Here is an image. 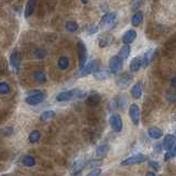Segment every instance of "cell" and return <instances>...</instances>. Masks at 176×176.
Returning a JSON list of instances; mask_svg holds the SVG:
<instances>
[{"instance_id": "obj_40", "label": "cell", "mask_w": 176, "mask_h": 176, "mask_svg": "<svg viewBox=\"0 0 176 176\" xmlns=\"http://www.w3.org/2000/svg\"><path fill=\"white\" fill-rule=\"evenodd\" d=\"M171 84H172V86L176 87V76L172 78V80H171Z\"/></svg>"}, {"instance_id": "obj_34", "label": "cell", "mask_w": 176, "mask_h": 176, "mask_svg": "<svg viewBox=\"0 0 176 176\" xmlns=\"http://www.w3.org/2000/svg\"><path fill=\"white\" fill-rule=\"evenodd\" d=\"M149 166L151 167V168H153L154 171H160L161 166H160V163L157 162V161H150L149 162Z\"/></svg>"}, {"instance_id": "obj_5", "label": "cell", "mask_w": 176, "mask_h": 176, "mask_svg": "<svg viewBox=\"0 0 176 176\" xmlns=\"http://www.w3.org/2000/svg\"><path fill=\"white\" fill-rule=\"evenodd\" d=\"M45 100V94L44 93H36L34 95H30L26 98V103L28 105H31V106H36V105H40L41 103H43Z\"/></svg>"}, {"instance_id": "obj_19", "label": "cell", "mask_w": 176, "mask_h": 176, "mask_svg": "<svg viewBox=\"0 0 176 176\" xmlns=\"http://www.w3.org/2000/svg\"><path fill=\"white\" fill-rule=\"evenodd\" d=\"M147 133H149V135H150V138H152V139H160V138H162V135H163L162 130L156 128V127H152V128H150L149 129V131H147Z\"/></svg>"}, {"instance_id": "obj_33", "label": "cell", "mask_w": 176, "mask_h": 176, "mask_svg": "<svg viewBox=\"0 0 176 176\" xmlns=\"http://www.w3.org/2000/svg\"><path fill=\"white\" fill-rule=\"evenodd\" d=\"M33 54L36 58H44L45 55H46V51L45 50H42V48H38L33 52Z\"/></svg>"}, {"instance_id": "obj_24", "label": "cell", "mask_w": 176, "mask_h": 176, "mask_svg": "<svg viewBox=\"0 0 176 176\" xmlns=\"http://www.w3.org/2000/svg\"><path fill=\"white\" fill-rule=\"evenodd\" d=\"M131 53V48L129 46V45H125V46H122L120 48V51H119V57L122 58V60H125V58L129 57V55Z\"/></svg>"}, {"instance_id": "obj_8", "label": "cell", "mask_w": 176, "mask_h": 176, "mask_svg": "<svg viewBox=\"0 0 176 176\" xmlns=\"http://www.w3.org/2000/svg\"><path fill=\"white\" fill-rule=\"evenodd\" d=\"M129 115H130V118H131L133 125H138L139 121H140V108H139V106L135 105V103H132L129 108Z\"/></svg>"}, {"instance_id": "obj_21", "label": "cell", "mask_w": 176, "mask_h": 176, "mask_svg": "<svg viewBox=\"0 0 176 176\" xmlns=\"http://www.w3.org/2000/svg\"><path fill=\"white\" fill-rule=\"evenodd\" d=\"M142 21H143V13L141 12V11L135 12L131 19V23L133 26H139L142 23Z\"/></svg>"}, {"instance_id": "obj_37", "label": "cell", "mask_w": 176, "mask_h": 176, "mask_svg": "<svg viewBox=\"0 0 176 176\" xmlns=\"http://www.w3.org/2000/svg\"><path fill=\"white\" fill-rule=\"evenodd\" d=\"M97 31H98V26H89V29H88V34H94V33H96Z\"/></svg>"}, {"instance_id": "obj_7", "label": "cell", "mask_w": 176, "mask_h": 176, "mask_svg": "<svg viewBox=\"0 0 176 176\" xmlns=\"http://www.w3.org/2000/svg\"><path fill=\"white\" fill-rule=\"evenodd\" d=\"M20 63H21V54L18 50H14L10 55V65L13 69L18 72L20 69Z\"/></svg>"}, {"instance_id": "obj_6", "label": "cell", "mask_w": 176, "mask_h": 176, "mask_svg": "<svg viewBox=\"0 0 176 176\" xmlns=\"http://www.w3.org/2000/svg\"><path fill=\"white\" fill-rule=\"evenodd\" d=\"M98 66H99V62L98 61L89 62L88 64H86L82 69H80L79 76L83 77V76H86V75H88V74H90V73H94V72L98 68Z\"/></svg>"}, {"instance_id": "obj_16", "label": "cell", "mask_w": 176, "mask_h": 176, "mask_svg": "<svg viewBox=\"0 0 176 176\" xmlns=\"http://www.w3.org/2000/svg\"><path fill=\"white\" fill-rule=\"evenodd\" d=\"M112 41V36L109 34H103L99 36V40H98V44H99L100 48H106L108 46Z\"/></svg>"}, {"instance_id": "obj_3", "label": "cell", "mask_w": 176, "mask_h": 176, "mask_svg": "<svg viewBox=\"0 0 176 176\" xmlns=\"http://www.w3.org/2000/svg\"><path fill=\"white\" fill-rule=\"evenodd\" d=\"M122 68V58L119 56H112L109 60V70L112 74H118Z\"/></svg>"}, {"instance_id": "obj_9", "label": "cell", "mask_w": 176, "mask_h": 176, "mask_svg": "<svg viewBox=\"0 0 176 176\" xmlns=\"http://www.w3.org/2000/svg\"><path fill=\"white\" fill-rule=\"evenodd\" d=\"M116 18H117V13L111 12V13H107L101 18V21H100V26L101 28H109L113 24V22L116 21Z\"/></svg>"}, {"instance_id": "obj_14", "label": "cell", "mask_w": 176, "mask_h": 176, "mask_svg": "<svg viewBox=\"0 0 176 176\" xmlns=\"http://www.w3.org/2000/svg\"><path fill=\"white\" fill-rule=\"evenodd\" d=\"M36 1H38V0H28L26 10H24V17H26V19H28V18L33 13V11H34V9H35Z\"/></svg>"}, {"instance_id": "obj_15", "label": "cell", "mask_w": 176, "mask_h": 176, "mask_svg": "<svg viewBox=\"0 0 176 176\" xmlns=\"http://www.w3.org/2000/svg\"><path fill=\"white\" fill-rule=\"evenodd\" d=\"M100 100H101V97H100L99 94L94 93L87 98V105L90 106V107H95V106L99 105Z\"/></svg>"}, {"instance_id": "obj_42", "label": "cell", "mask_w": 176, "mask_h": 176, "mask_svg": "<svg viewBox=\"0 0 176 176\" xmlns=\"http://www.w3.org/2000/svg\"><path fill=\"white\" fill-rule=\"evenodd\" d=\"M82 2H83V3H85V5H86V3L88 2V0H82Z\"/></svg>"}, {"instance_id": "obj_31", "label": "cell", "mask_w": 176, "mask_h": 176, "mask_svg": "<svg viewBox=\"0 0 176 176\" xmlns=\"http://www.w3.org/2000/svg\"><path fill=\"white\" fill-rule=\"evenodd\" d=\"M84 167H86V165H85V163H84L83 161L76 162V163L74 164V166H73V172H74V174H75V173H78V172H80V171L83 170Z\"/></svg>"}, {"instance_id": "obj_41", "label": "cell", "mask_w": 176, "mask_h": 176, "mask_svg": "<svg viewBox=\"0 0 176 176\" xmlns=\"http://www.w3.org/2000/svg\"><path fill=\"white\" fill-rule=\"evenodd\" d=\"M145 176H155V174H154L153 172H149V173H147Z\"/></svg>"}, {"instance_id": "obj_2", "label": "cell", "mask_w": 176, "mask_h": 176, "mask_svg": "<svg viewBox=\"0 0 176 176\" xmlns=\"http://www.w3.org/2000/svg\"><path fill=\"white\" fill-rule=\"evenodd\" d=\"M77 52H78V61H79V67L80 69L86 65V60H87V50L86 45L84 44L83 42L79 41L78 45H77Z\"/></svg>"}, {"instance_id": "obj_32", "label": "cell", "mask_w": 176, "mask_h": 176, "mask_svg": "<svg viewBox=\"0 0 176 176\" xmlns=\"http://www.w3.org/2000/svg\"><path fill=\"white\" fill-rule=\"evenodd\" d=\"M10 91V86L8 85L7 83L2 82V83H0V94H2V95H6Z\"/></svg>"}, {"instance_id": "obj_17", "label": "cell", "mask_w": 176, "mask_h": 176, "mask_svg": "<svg viewBox=\"0 0 176 176\" xmlns=\"http://www.w3.org/2000/svg\"><path fill=\"white\" fill-rule=\"evenodd\" d=\"M109 70L106 69V68H103V69H96L94 72V76L96 79H106V78H108L109 77Z\"/></svg>"}, {"instance_id": "obj_25", "label": "cell", "mask_w": 176, "mask_h": 176, "mask_svg": "<svg viewBox=\"0 0 176 176\" xmlns=\"http://www.w3.org/2000/svg\"><path fill=\"white\" fill-rule=\"evenodd\" d=\"M109 145L108 144H100L99 147H97L96 149V154L98 155V156H105L106 154L109 152Z\"/></svg>"}, {"instance_id": "obj_27", "label": "cell", "mask_w": 176, "mask_h": 176, "mask_svg": "<svg viewBox=\"0 0 176 176\" xmlns=\"http://www.w3.org/2000/svg\"><path fill=\"white\" fill-rule=\"evenodd\" d=\"M40 138H41V134H40V132L38 131V130H33L31 133L29 134V142L30 143H38L39 140H40Z\"/></svg>"}, {"instance_id": "obj_26", "label": "cell", "mask_w": 176, "mask_h": 176, "mask_svg": "<svg viewBox=\"0 0 176 176\" xmlns=\"http://www.w3.org/2000/svg\"><path fill=\"white\" fill-rule=\"evenodd\" d=\"M57 66L60 69H66L69 66V60L66 56H62V57L58 58Z\"/></svg>"}, {"instance_id": "obj_43", "label": "cell", "mask_w": 176, "mask_h": 176, "mask_svg": "<svg viewBox=\"0 0 176 176\" xmlns=\"http://www.w3.org/2000/svg\"><path fill=\"white\" fill-rule=\"evenodd\" d=\"M173 149H174V150H175V151H176V145H175V147H173Z\"/></svg>"}, {"instance_id": "obj_12", "label": "cell", "mask_w": 176, "mask_h": 176, "mask_svg": "<svg viewBox=\"0 0 176 176\" xmlns=\"http://www.w3.org/2000/svg\"><path fill=\"white\" fill-rule=\"evenodd\" d=\"M131 82H132V76L131 75L125 73V74H122L121 76L117 79V85H118L119 87H122V88H123V87L128 86Z\"/></svg>"}, {"instance_id": "obj_39", "label": "cell", "mask_w": 176, "mask_h": 176, "mask_svg": "<svg viewBox=\"0 0 176 176\" xmlns=\"http://www.w3.org/2000/svg\"><path fill=\"white\" fill-rule=\"evenodd\" d=\"M161 145H162V144H156V145L154 147V150H156L157 152H159V151H161V150H162V149H163V147H161Z\"/></svg>"}, {"instance_id": "obj_30", "label": "cell", "mask_w": 176, "mask_h": 176, "mask_svg": "<svg viewBox=\"0 0 176 176\" xmlns=\"http://www.w3.org/2000/svg\"><path fill=\"white\" fill-rule=\"evenodd\" d=\"M65 29L68 32H76L77 30H78V24L76 22H74V21H68L65 24Z\"/></svg>"}, {"instance_id": "obj_10", "label": "cell", "mask_w": 176, "mask_h": 176, "mask_svg": "<svg viewBox=\"0 0 176 176\" xmlns=\"http://www.w3.org/2000/svg\"><path fill=\"white\" fill-rule=\"evenodd\" d=\"M77 90H67V91H62L56 96V100L57 101H67V100H70L73 97H76Z\"/></svg>"}, {"instance_id": "obj_23", "label": "cell", "mask_w": 176, "mask_h": 176, "mask_svg": "<svg viewBox=\"0 0 176 176\" xmlns=\"http://www.w3.org/2000/svg\"><path fill=\"white\" fill-rule=\"evenodd\" d=\"M22 164L26 167H32L36 164V161L32 155H24L22 159Z\"/></svg>"}, {"instance_id": "obj_38", "label": "cell", "mask_w": 176, "mask_h": 176, "mask_svg": "<svg viewBox=\"0 0 176 176\" xmlns=\"http://www.w3.org/2000/svg\"><path fill=\"white\" fill-rule=\"evenodd\" d=\"M142 1H143V0H137V1H135V2L133 3V5H132V9H133V10L137 9V8H138V7L140 6L141 3H142Z\"/></svg>"}, {"instance_id": "obj_36", "label": "cell", "mask_w": 176, "mask_h": 176, "mask_svg": "<svg viewBox=\"0 0 176 176\" xmlns=\"http://www.w3.org/2000/svg\"><path fill=\"white\" fill-rule=\"evenodd\" d=\"M100 173H101V170H100V168H94V170L90 171L86 176H99Z\"/></svg>"}, {"instance_id": "obj_11", "label": "cell", "mask_w": 176, "mask_h": 176, "mask_svg": "<svg viewBox=\"0 0 176 176\" xmlns=\"http://www.w3.org/2000/svg\"><path fill=\"white\" fill-rule=\"evenodd\" d=\"M174 144H175V135L166 134L164 137L163 142H162V147H163L164 150L168 151L174 147Z\"/></svg>"}, {"instance_id": "obj_22", "label": "cell", "mask_w": 176, "mask_h": 176, "mask_svg": "<svg viewBox=\"0 0 176 176\" xmlns=\"http://www.w3.org/2000/svg\"><path fill=\"white\" fill-rule=\"evenodd\" d=\"M141 66H142V60H141L140 57H134L131 61V64H130V69H131V72L135 73V72H138V70L140 69Z\"/></svg>"}, {"instance_id": "obj_18", "label": "cell", "mask_w": 176, "mask_h": 176, "mask_svg": "<svg viewBox=\"0 0 176 176\" xmlns=\"http://www.w3.org/2000/svg\"><path fill=\"white\" fill-rule=\"evenodd\" d=\"M131 93V96L134 98V99H139L141 96H142V87H141V84H135L133 85L130 90Z\"/></svg>"}, {"instance_id": "obj_20", "label": "cell", "mask_w": 176, "mask_h": 176, "mask_svg": "<svg viewBox=\"0 0 176 176\" xmlns=\"http://www.w3.org/2000/svg\"><path fill=\"white\" fill-rule=\"evenodd\" d=\"M153 54H154L153 50H147V51L144 53L143 60H142V65H143V66H145V67H147V65L150 64L151 61H152V58H153V56H154Z\"/></svg>"}, {"instance_id": "obj_13", "label": "cell", "mask_w": 176, "mask_h": 176, "mask_svg": "<svg viewBox=\"0 0 176 176\" xmlns=\"http://www.w3.org/2000/svg\"><path fill=\"white\" fill-rule=\"evenodd\" d=\"M135 38H137V32H135L134 30H129L122 36V42L125 45H129L130 43H132V42L134 41Z\"/></svg>"}, {"instance_id": "obj_1", "label": "cell", "mask_w": 176, "mask_h": 176, "mask_svg": "<svg viewBox=\"0 0 176 176\" xmlns=\"http://www.w3.org/2000/svg\"><path fill=\"white\" fill-rule=\"evenodd\" d=\"M145 160H147L145 155H143V154H141V153H138V154H134V155L128 157V159H125V160H123L121 162V165L122 166H127V165L141 164V163H143V162H145Z\"/></svg>"}, {"instance_id": "obj_29", "label": "cell", "mask_w": 176, "mask_h": 176, "mask_svg": "<svg viewBox=\"0 0 176 176\" xmlns=\"http://www.w3.org/2000/svg\"><path fill=\"white\" fill-rule=\"evenodd\" d=\"M55 117V111L54 110H46L40 116V119L42 121H45V120H50V119L54 118Z\"/></svg>"}, {"instance_id": "obj_4", "label": "cell", "mask_w": 176, "mask_h": 176, "mask_svg": "<svg viewBox=\"0 0 176 176\" xmlns=\"http://www.w3.org/2000/svg\"><path fill=\"white\" fill-rule=\"evenodd\" d=\"M109 123H110V127L115 132H120L122 130V119L121 117L117 113L115 115H111L110 118H109Z\"/></svg>"}, {"instance_id": "obj_35", "label": "cell", "mask_w": 176, "mask_h": 176, "mask_svg": "<svg viewBox=\"0 0 176 176\" xmlns=\"http://www.w3.org/2000/svg\"><path fill=\"white\" fill-rule=\"evenodd\" d=\"M13 133V129L11 127H6V128L2 130V134L5 137H10V135Z\"/></svg>"}, {"instance_id": "obj_28", "label": "cell", "mask_w": 176, "mask_h": 176, "mask_svg": "<svg viewBox=\"0 0 176 176\" xmlns=\"http://www.w3.org/2000/svg\"><path fill=\"white\" fill-rule=\"evenodd\" d=\"M33 78H34L38 83H41V84H43L45 80H46V76H45V74L43 73L42 70H36V72H34Z\"/></svg>"}]
</instances>
